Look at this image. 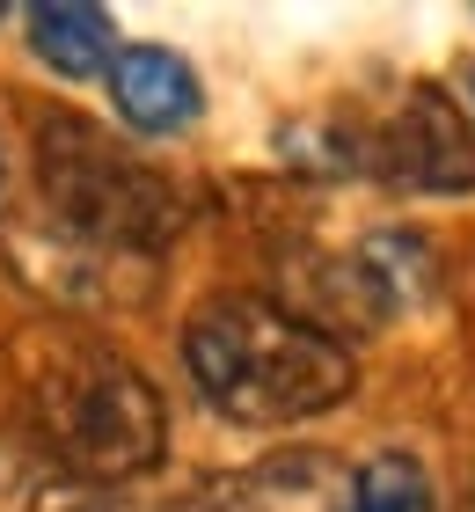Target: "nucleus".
Here are the masks:
<instances>
[{"label":"nucleus","mask_w":475,"mask_h":512,"mask_svg":"<svg viewBox=\"0 0 475 512\" xmlns=\"http://www.w3.org/2000/svg\"><path fill=\"white\" fill-rule=\"evenodd\" d=\"M183 366L198 395L234 425H307L337 410L359 366L315 315H293L264 293H220L183 322Z\"/></svg>","instance_id":"1"},{"label":"nucleus","mask_w":475,"mask_h":512,"mask_svg":"<svg viewBox=\"0 0 475 512\" xmlns=\"http://www.w3.org/2000/svg\"><path fill=\"white\" fill-rule=\"evenodd\" d=\"M30 410L59 469L81 483H132L169 447L154 381L103 344H52L30 374Z\"/></svg>","instance_id":"2"},{"label":"nucleus","mask_w":475,"mask_h":512,"mask_svg":"<svg viewBox=\"0 0 475 512\" xmlns=\"http://www.w3.org/2000/svg\"><path fill=\"white\" fill-rule=\"evenodd\" d=\"M37 183L52 220L74 242L95 249H161L183 227V198L161 183L147 161H132L125 147H110L81 118H52L37 139Z\"/></svg>","instance_id":"3"},{"label":"nucleus","mask_w":475,"mask_h":512,"mask_svg":"<svg viewBox=\"0 0 475 512\" xmlns=\"http://www.w3.org/2000/svg\"><path fill=\"white\" fill-rule=\"evenodd\" d=\"M359 154H366L373 176L402 183V191H432V198L475 191V125L439 88H410V96L395 103V118L380 125Z\"/></svg>","instance_id":"4"},{"label":"nucleus","mask_w":475,"mask_h":512,"mask_svg":"<svg viewBox=\"0 0 475 512\" xmlns=\"http://www.w3.org/2000/svg\"><path fill=\"white\" fill-rule=\"evenodd\" d=\"M103 81H110L117 118L132 132H147V139L198 125V110H205V81L190 74V59L169 52V44H117Z\"/></svg>","instance_id":"5"},{"label":"nucleus","mask_w":475,"mask_h":512,"mask_svg":"<svg viewBox=\"0 0 475 512\" xmlns=\"http://www.w3.org/2000/svg\"><path fill=\"white\" fill-rule=\"evenodd\" d=\"M22 30H30V52L66 81H95V74H110V59H117L110 15L81 8V0H37V8L22 15Z\"/></svg>","instance_id":"6"},{"label":"nucleus","mask_w":475,"mask_h":512,"mask_svg":"<svg viewBox=\"0 0 475 512\" xmlns=\"http://www.w3.org/2000/svg\"><path fill=\"white\" fill-rule=\"evenodd\" d=\"M344 512H439V498H432L424 461L388 447V454H366L344 476Z\"/></svg>","instance_id":"7"},{"label":"nucleus","mask_w":475,"mask_h":512,"mask_svg":"<svg viewBox=\"0 0 475 512\" xmlns=\"http://www.w3.org/2000/svg\"><path fill=\"white\" fill-rule=\"evenodd\" d=\"M468 96H475V66H468Z\"/></svg>","instance_id":"8"},{"label":"nucleus","mask_w":475,"mask_h":512,"mask_svg":"<svg viewBox=\"0 0 475 512\" xmlns=\"http://www.w3.org/2000/svg\"><path fill=\"white\" fill-rule=\"evenodd\" d=\"M74 512H103V505H74Z\"/></svg>","instance_id":"9"}]
</instances>
